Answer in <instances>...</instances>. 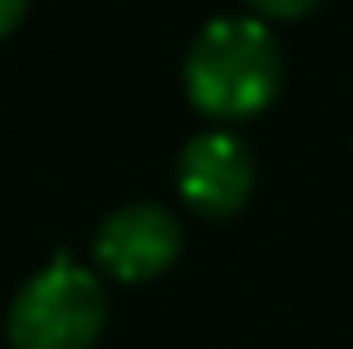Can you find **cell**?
Masks as SVG:
<instances>
[{
  "label": "cell",
  "instance_id": "cell-6",
  "mask_svg": "<svg viewBox=\"0 0 353 349\" xmlns=\"http://www.w3.org/2000/svg\"><path fill=\"white\" fill-rule=\"evenodd\" d=\"M23 9H27V0H0V36H9L18 27Z\"/></svg>",
  "mask_w": 353,
  "mask_h": 349
},
{
  "label": "cell",
  "instance_id": "cell-1",
  "mask_svg": "<svg viewBox=\"0 0 353 349\" xmlns=\"http://www.w3.org/2000/svg\"><path fill=\"white\" fill-rule=\"evenodd\" d=\"M188 99L206 117L241 121L273 103L282 86V50L255 18H215L183 63Z\"/></svg>",
  "mask_w": 353,
  "mask_h": 349
},
{
  "label": "cell",
  "instance_id": "cell-4",
  "mask_svg": "<svg viewBox=\"0 0 353 349\" xmlns=\"http://www.w3.org/2000/svg\"><path fill=\"white\" fill-rule=\"evenodd\" d=\"M255 188V157L237 134H197L179 157V192L201 215H233Z\"/></svg>",
  "mask_w": 353,
  "mask_h": 349
},
{
  "label": "cell",
  "instance_id": "cell-5",
  "mask_svg": "<svg viewBox=\"0 0 353 349\" xmlns=\"http://www.w3.org/2000/svg\"><path fill=\"white\" fill-rule=\"evenodd\" d=\"M246 5L264 18H300V14H309L318 0H246Z\"/></svg>",
  "mask_w": 353,
  "mask_h": 349
},
{
  "label": "cell",
  "instance_id": "cell-2",
  "mask_svg": "<svg viewBox=\"0 0 353 349\" xmlns=\"http://www.w3.org/2000/svg\"><path fill=\"white\" fill-rule=\"evenodd\" d=\"M108 296L90 269L72 260H54L41 269L9 309L14 349H90L103 332Z\"/></svg>",
  "mask_w": 353,
  "mask_h": 349
},
{
  "label": "cell",
  "instance_id": "cell-3",
  "mask_svg": "<svg viewBox=\"0 0 353 349\" xmlns=\"http://www.w3.org/2000/svg\"><path fill=\"white\" fill-rule=\"evenodd\" d=\"M179 224L165 206H125L103 219L94 237V255L112 278L143 282L170 269L179 255Z\"/></svg>",
  "mask_w": 353,
  "mask_h": 349
}]
</instances>
